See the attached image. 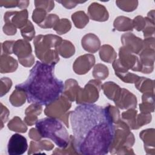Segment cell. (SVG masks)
<instances>
[{
    "label": "cell",
    "mask_w": 155,
    "mask_h": 155,
    "mask_svg": "<svg viewBox=\"0 0 155 155\" xmlns=\"http://www.w3.org/2000/svg\"><path fill=\"white\" fill-rule=\"evenodd\" d=\"M54 147V145L49 141L47 140H42L39 142H30V150L28 151V154H30L32 153H35L36 151L39 153V150H45L46 151H50Z\"/></svg>",
    "instance_id": "9a60e30c"
},
{
    "label": "cell",
    "mask_w": 155,
    "mask_h": 155,
    "mask_svg": "<svg viewBox=\"0 0 155 155\" xmlns=\"http://www.w3.org/2000/svg\"><path fill=\"white\" fill-rule=\"evenodd\" d=\"M99 55L101 60L109 63L111 62L117 56L113 47L108 45H104L101 48Z\"/></svg>",
    "instance_id": "e0dca14e"
},
{
    "label": "cell",
    "mask_w": 155,
    "mask_h": 155,
    "mask_svg": "<svg viewBox=\"0 0 155 155\" xmlns=\"http://www.w3.org/2000/svg\"><path fill=\"white\" fill-rule=\"evenodd\" d=\"M80 87L78 86L77 82L74 79H69L65 82V90L64 96L68 100L74 101L77 96Z\"/></svg>",
    "instance_id": "5bb4252c"
},
{
    "label": "cell",
    "mask_w": 155,
    "mask_h": 155,
    "mask_svg": "<svg viewBox=\"0 0 155 155\" xmlns=\"http://www.w3.org/2000/svg\"><path fill=\"white\" fill-rule=\"evenodd\" d=\"M54 65L36 61L27 79L16 86L24 91L28 103L48 105L61 96L64 85L54 76Z\"/></svg>",
    "instance_id": "7a4b0ae2"
},
{
    "label": "cell",
    "mask_w": 155,
    "mask_h": 155,
    "mask_svg": "<svg viewBox=\"0 0 155 155\" xmlns=\"http://www.w3.org/2000/svg\"><path fill=\"white\" fill-rule=\"evenodd\" d=\"M121 39L124 47L134 53H139L143 48V41L140 38L134 36L132 33L124 34Z\"/></svg>",
    "instance_id": "8fae6325"
},
{
    "label": "cell",
    "mask_w": 155,
    "mask_h": 155,
    "mask_svg": "<svg viewBox=\"0 0 155 155\" xmlns=\"http://www.w3.org/2000/svg\"><path fill=\"white\" fill-rule=\"evenodd\" d=\"M105 94L111 100L116 101L121 91V88L113 82H107L102 85Z\"/></svg>",
    "instance_id": "4fadbf2b"
},
{
    "label": "cell",
    "mask_w": 155,
    "mask_h": 155,
    "mask_svg": "<svg viewBox=\"0 0 155 155\" xmlns=\"http://www.w3.org/2000/svg\"><path fill=\"white\" fill-rule=\"evenodd\" d=\"M26 98L27 97L24 91L16 88L9 98V100L13 106L19 107L25 103Z\"/></svg>",
    "instance_id": "ac0fdd59"
},
{
    "label": "cell",
    "mask_w": 155,
    "mask_h": 155,
    "mask_svg": "<svg viewBox=\"0 0 155 155\" xmlns=\"http://www.w3.org/2000/svg\"><path fill=\"white\" fill-rule=\"evenodd\" d=\"M71 103L68 101V99L64 96H61L56 101L47 105L44 110L45 114L51 117H56L58 111L59 110L58 117L62 120L66 126L68 128V118L70 113L66 112L70 108Z\"/></svg>",
    "instance_id": "5b68a950"
},
{
    "label": "cell",
    "mask_w": 155,
    "mask_h": 155,
    "mask_svg": "<svg viewBox=\"0 0 155 155\" xmlns=\"http://www.w3.org/2000/svg\"><path fill=\"white\" fill-rule=\"evenodd\" d=\"M61 38L53 35H38L34 40L36 56L47 64L55 65L59 61L58 47L62 42Z\"/></svg>",
    "instance_id": "277c9868"
},
{
    "label": "cell",
    "mask_w": 155,
    "mask_h": 155,
    "mask_svg": "<svg viewBox=\"0 0 155 155\" xmlns=\"http://www.w3.org/2000/svg\"><path fill=\"white\" fill-rule=\"evenodd\" d=\"M36 128L41 137L50 139L60 148H66L70 143V136L61 121L54 117L38 120Z\"/></svg>",
    "instance_id": "3957f363"
},
{
    "label": "cell",
    "mask_w": 155,
    "mask_h": 155,
    "mask_svg": "<svg viewBox=\"0 0 155 155\" xmlns=\"http://www.w3.org/2000/svg\"><path fill=\"white\" fill-rule=\"evenodd\" d=\"M58 52L64 58H70L74 54L75 50L73 45L67 41L63 40L57 48Z\"/></svg>",
    "instance_id": "2e32d148"
},
{
    "label": "cell",
    "mask_w": 155,
    "mask_h": 155,
    "mask_svg": "<svg viewBox=\"0 0 155 155\" xmlns=\"http://www.w3.org/2000/svg\"><path fill=\"white\" fill-rule=\"evenodd\" d=\"M101 87V82L98 81H90L84 89L79 88L76 98V103L82 104L83 101L87 95H89V103L95 102L99 97V91Z\"/></svg>",
    "instance_id": "52a82bcc"
},
{
    "label": "cell",
    "mask_w": 155,
    "mask_h": 155,
    "mask_svg": "<svg viewBox=\"0 0 155 155\" xmlns=\"http://www.w3.org/2000/svg\"><path fill=\"white\" fill-rule=\"evenodd\" d=\"M46 12L42 8L35 9L33 13L32 18L33 20L39 25L45 21L46 19Z\"/></svg>",
    "instance_id": "484cf974"
},
{
    "label": "cell",
    "mask_w": 155,
    "mask_h": 155,
    "mask_svg": "<svg viewBox=\"0 0 155 155\" xmlns=\"http://www.w3.org/2000/svg\"><path fill=\"white\" fill-rule=\"evenodd\" d=\"M71 28L70 22L67 19H62L59 21L57 24L53 27V29L59 34L62 35L69 31Z\"/></svg>",
    "instance_id": "603a6c76"
},
{
    "label": "cell",
    "mask_w": 155,
    "mask_h": 155,
    "mask_svg": "<svg viewBox=\"0 0 155 155\" xmlns=\"http://www.w3.org/2000/svg\"><path fill=\"white\" fill-rule=\"evenodd\" d=\"M82 45L86 51L90 53H94L99 48L100 41L94 34L88 33L82 38Z\"/></svg>",
    "instance_id": "7c38bea8"
},
{
    "label": "cell",
    "mask_w": 155,
    "mask_h": 155,
    "mask_svg": "<svg viewBox=\"0 0 155 155\" xmlns=\"http://www.w3.org/2000/svg\"><path fill=\"white\" fill-rule=\"evenodd\" d=\"M28 134L31 139L36 141H39L42 138L36 128H31L30 130V133Z\"/></svg>",
    "instance_id": "83f0119b"
},
{
    "label": "cell",
    "mask_w": 155,
    "mask_h": 155,
    "mask_svg": "<svg viewBox=\"0 0 155 155\" xmlns=\"http://www.w3.org/2000/svg\"><path fill=\"white\" fill-rule=\"evenodd\" d=\"M13 53L18 57L21 64L25 67H30L35 61L31 54V48L29 43L24 40L16 41L13 47Z\"/></svg>",
    "instance_id": "8992f818"
},
{
    "label": "cell",
    "mask_w": 155,
    "mask_h": 155,
    "mask_svg": "<svg viewBox=\"0 0 155 155\" xmlns=\"http://www.w3.org/2000/svg\"><path fill=\"white\" fill-rule=\"evenodd\" d=\"M131 22L130 19L124 16L117 18L114 22V27L119 31H127L133 30V24H125Z\"/></svg>",
    "instance_id": "d6986e66"
},
{
    "label": "cell",
    "mask_w": 155,
    "mask_h": 155,
    "mask_svg": "<svg viewBox=\"0 0 155 155\" xmlns=\"http://www.w3.org/2000/svg\"><path fill=\"white\" fill-rule=\"evenodd\" d=\"M21 31L22 37L27 41H31L33 38L35 33L34 27L30 21H28L27 24L21 28Z\"/></svg>",
    "instance_id": "cb8c5ba5"
},
{
    "label": "cell",
    "mask_w": 155,
    "mask_h": 155,
    "mask_svg": "<svg viewBox=\"0 0 155 155\" xmlns=\"http://www.w3.org/2000/svg\"><path fill=\"white\" fill-rule=\"evenodd\" d=\"M15 41H6L2 44V51H4L5 54H12L13 47L15 44Z\"/></svg>",
    "instance_id": "4316f807"
},
{
    "label": "cell",
    "mask_w": 155,
    "mask_h": 155,
    "mask_svg": "<svg viewBox=\"0 0 155 155\" xmlns=\"http://www.w3.org/2000/svg\"><path fill=\"white\" fill-rule=\"evenodd\" d=\"M71 18H76L79 19H73L74 25L78 28H83L88 22V18L84 12H78L74 13Z\"/></svg>",
    "instance_id": "ffe728a7"
},
{
    "label": "cell",
    "mask_w": 155,
    "mask_h": 155,
    "mask_svg": "<svg viewBox=\"0 0 155 155\" xmlns=\"http://www.w3.org/2000/svg\"><path fill=\"white\" fill-rule=\"evenodd\" d=\"M27 10L18 12H10L5 13L4 15V21L6 23H10L15 27L22 28L28 21H27Z\"/></svg>",
    "instance_id": "9c48e42d"
},
{
    "label": "cell",
    "mask_w": 155,
    "mask_h": 155,
    "mask_svg": "<svg viewBox=\"0 0 155 155\" xmlns=\"http://www.w3.org/2000/svg\"><path fill=\"white\" fill-rule=\"evenodd\" d=\"M11 130L13 131H18L21 133H25L27 128L25 125L22 122L21 119L18 117H15L12 120H11L8 124V127H10L12 126H15Z\"/></svg>",
    "instance_id": "44dd1931"
},
{
    "label": "cell",
    "mask_w": 155,
    "mask_h": 155,
    "mask_svg": "<svg viewBox=\"0 0 155 155\" xmlns=\"http://www.w3.org/2000/svg\"><path fill=\"white\" fill-rule=\"evenodd\" d=\"M59 21V18L56 15L51 14L45 19V21L42 24L39 25L41 27L44 28L51 27L53 28L57 24Z\"/></svg>",
    "instance_id": "d4e9b609"
},
{
    "label": "cell",
    "mask_w": 155,
    "mask_h": 155,
    "mask_svg": "<svg viewBox=\"0 0 155 155\" xmlns=\"http://www.w3.org/2000/svg\"><path fill=\"white\" fill-rule=\"evenodd\" d=\"M28 148L27 139L19 134H14L10 138L7 151L10 155H21L24 154Z\"/></svg>",
    "instance_id": "ba28073f"
},
{
    "label": "cell",
    "mask_w": 155,
    "mask_h": 155,
    "mask_svg": "<svg viewBox=\"0 0 155 155\" xmlns=\"http://www.w3.org/2000/svg\"><path fill=\"white\" fill-rule=\"evenodd\" d=\"M93 74L95 78L100 80H104L108 75V70L105 65L97 64L94 67Z\"/></svg>",
    "instance_id": "7402d4cb"
},
{
    "label": "cell",
    "mask_w": 155,
    "mask_h": 155,
    "mask_svg": "<svg viewBox=\"0 0 155 155\" xmlns=\"http://www.w3.org/2000/svg\"><path fill=\"white\" fill-rule=\"evenodd\" d=\"M73 132L71 136L77 154L104 155L113 142L115 125L120 121L119 110L108 105L82 104L70 113Z\"/></svg>",
    "instance_id": "6da1fadb"
},
{
    "label": "cell",
    "mask_w": 155,
    "mask_h": 155,
    "mask_svg": "<svg viewBox=\"0 0 155 155\" xmlns=\"http://www.w3.org/2000/svg\"><path fill=\"white\" fill-rule=\"evenodd\" d=\"M94 56L88 54L79 57L74 62L73 70L76 73L82 74L88 71L94 64Z\"/></svg>",
    "instance_id": "30bf717a"
}]
</instances>
